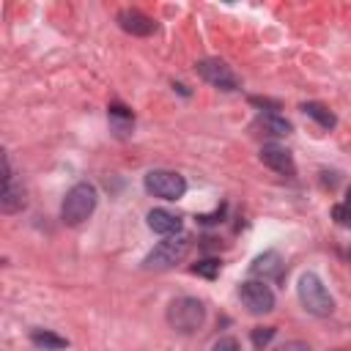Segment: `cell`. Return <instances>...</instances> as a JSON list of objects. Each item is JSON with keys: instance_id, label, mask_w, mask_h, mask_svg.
<instances>
[{"instance_id": "obj_23", "label": "cell", "mask_w": 351, "mask_h": 351, "mask_svg": "<svg viewBox=\"0 0 351 351\" xmlns=\"http://www.w3.org/2000/svg\"><path fill=\"white\" fill-rule=\"evenodd\" d=\"M346 203H348V206H351V186H348V189H346Z\"/></svg>"}, {"instance_id": "obj_7", "label": "cell", "mask_w": 351, "mask_h": 351, "mask_svg": "<svg viewBox=\"0 0 351 351\" xmlns=\"http://www.w3.org/2000/svg\"><path fill=\"white\" fill-rule=\"evenodd\" d=\"M195 71L200 74V80H206L208 85L219 88V90H236L239 88V80L233 74V69L219 60V58H203L195 63Z\"/></svg>"}, {"instance_id": "obj_4", "label": "cell", "mask_w": 351, "mask_h": 351, "mask_svg": "<svg viewBox=\"0 0 351 351\" xmlns=\"http://www.w3.org/2000/svg\"><path fill=\"white\" fill-rule=\"evenodd\" d=\"M186 252H189V236H184V233L167 236L165 241H159V244L145 255L143 269H148V271H165V269H173Z\"/></svg>"}, {"instance_id": "obj_3", "label": "cell", "mask_w": 351, "mask_h": 351, "mask_svg": "<svg viewBox=\"0 0 351 351\" xmlns=\"http://www.w3.org/2000/svg\"><path fill=\"white\" fill-rule=\"evenodd\" d=\"M296 291H299V302H302V307H304L307 313H313V315H332L335 299L329 296V291H326V285L321 282L318 274L304 271V274L299 277Z\"/></svg>"}, {"instance_id": "obj_20", "label": "cell", "mask_w": 351, "mask_h": 351, "mask_svg": "<svg viewBox=\"0 0 351 351\" xmlns=\"http://www.w3.org/2000/svg\"><path fill=\"white\" fill-rule=\"evenodd\" d=\"M211 351H239V340L236 337H219Z\"/></svg>"}, {"instance_id": "obj_16", "label": "cell", "mask_w": 351, "mask_h": 351, "mask_svg": "<svg viewBox=\"0 0 351 351\" xmlns=\"http://www.w3.org/2000/svg\"><path fill=\"white\" fill-rule=\"evenodd\" d=\"M258 123L269 132V134H277V137H282V134H291V121L288 118H282V115H277V112H263L261 118H258Z\"/></svg>"}, {"instance_id": "obj_6", "label": "cell", "mask_w": 351, "mask_h": 351, "mask_svg": "<svg viewBox=\"0 0 351 351\" xmlns=\"http://www.w3.org/2000/svg\"><path fill=\"white\" fill-rule=\"evenodd\" d=\"M239 299L252 315H263L274 310V291L263 280H247L239 285Z\"/></svg>"}, {"instance_id": "obj_22", "label": "cell", "mask_w": 351, "mask_h": 351, "mask_svg": "<svg viewBox=\"0 0 351 351\" xmlns=\"http://www.w3.org/2000/svg\"><path fill=\"white\" fill-rule=\"evenodd\" d=\"M250 101H252L255 107H269V112H277V110H280V104H277V101L263 99V96H250Z\"/></svg>"}, {"instance_id": "obj_1", "label": "cell", "mask_w": 351, "mask_h": 351, "mask_svg": "<svg viewBox=\"0 0 351 351\" xmlns=\"http://www.w3.org/2000/svg\"><path fill=\"white\" fill-rule=\"evenodd\" d=\"M96 200H99V192H96L93 184H88V181L74 184V186L66 192L63 206H60V219H63V225H71V228H74V225H82V222L93 214Z\"/></svg>"}, {"instance_id": "obj_2", "label": "cell", "mask_w": 351, "mask_h": 351, "mask_svg": "<svg viewBox=\"0 0 351 351\" xmlns=\"http://www.w3.org/2000/svg\"><path fill=\"white\" fill-rule=\"evenodd\" d=\"M203 321H206V307H203V302L195 299V296H178V299H173L170 307H167V324H170L176 332H181V335L197 332V329L203 326Z\"/></svg>"}, {"instance_id": "obj_18", "label": "cell", "mask_w": 351, "mask_h": 351, "mask_svg": "<svg viewBox=\"0 0 351 351\" xmlns=\"http://www.w3.org/2000/svg\"><path fill=\"white\" fill-rule=\"evenodd\" d=\"M332 219H335L337 225H343V228H351V206H348V203H337V206L332 208Z\"/></svg>"}, {"instance_id": "obj_8", "label": "cell", "mask_w": 351, "mask_h": 351, "mask_svg": "<svg viewBox=\"0 0 351 351\" xmlns=\"http://www.w3.org/2000/svg\"><path fill=\"white\" fill-rule=\"evenodd\" d=\"M115 22H118L121 30H126V33H132V36H151V33L156 30V22H154L148 14L137 11V8H121V11L115 14Z\"/></svg>"}, {"instance_id": "obj_19", "label": "cell", "mask_w": 351, "mask_h": 351, "mask_svg": "<svg viewBox=\"0 0 351 351\" xmlns=\"http://www.w3.org/2000/svg\"><path fill=\"white\" fill-rule=\"evenodd\" d=\"M271 337H274V326H258V329H252V346L255 348H263Z\"/></svg>"}, {"instance_id": "obj_12", "label": "cell", "mask_w": 351, "mask_h": 351, "mask_svg": "<svg viewBox=\"0 0 351 351\" xmlns=\"http://www.w3.org/2000/svg\"><path fill=\"white\" fill-rule=\"evenodd\" d=\"M22 206H25V192H22V186H16V184H14V178L3 181V192H0V208H3L5 214H14V211H19Z\"/></svg>"}, {"instance_id": "obj_9", "label": "cell", "mask_w": 351, "mask_h": 351, "mask_svg": "<svg viewBox=\"0 0 351 351\" xmlns=\"http://www.w3.org/2000/svg\"><path fill=\"white\" fill-rule=\"evenodd\" d=\"M261 162H263L266 167L282 173V176H293V173H296V165H293L291 151H285L282 145H274V143H266V145L261 148Z\"/></svg>"}, {"instance_id": "obj_11", "label": "cell", "mask_w": 351, "mask_h": 351, "mask_svg": "<svg viewBox=\"0 0 351 351\" xmlns=\"http://www.w3.org/2000/svg\"><path fill=\"white\" fill-rule=\"evenodd\" d=\"M280 269H282V258H280L277 252H263V255H258V258L252 261V266H250V271H252L255 277H263V282H266L269 277H277Z\"/></svg>"}, {"instance_id": "obj_13", "label": "cell", "mask_w": 351, "mask_h": 351, "mask_svg": "<svg viewBox=\"0 0 351 351\" xmlns=\"http://www.w3.org/2000/svg\"><path fill=\"white\" fill-rule=\"evenodd\" d=\"M107 112H110V123H112L115 134H118V137H126V134L132 132V126H134V115H132V110L123 107V104H110Z\"/></svg>"}, {"instance_id": "obj_10", "label": "cell", "mask_w": 351, "mask_h": 351, "mask_svg": "<svg viewBox=\"0 0 351 351\" xmlns=\"http://www.w3.org/2000/svg\"><path fill=\"white\" fill-rule=\"evenodd\" d=\"M148 228L162 236H176L181 230V217L167 208H151L148 211Z\"/></svg>"}, {"instance_id": "obj_5", "label": "cell", "mask_w": 351, "mask_h": 351, "mask_svg": "<svg viewBox=\"0 0 351 351\" xmlns=\"http://www.w3.org/2000/svg\"><path fill=\"white\" fill-rule=\"evenodd\" d=\"M143 184L154 197H162V200H178L186 192V181L176 170H148Z\"/></svg>"}, {"instance_id": "obj_21", "label": "cell", "mask_w": 351, "mask_h": 351, "mask_svg": "<svg viewBox=\"0 0 351 351\" xmlns=\"http://www.w3.org/2000/svg\"><path fill=\"white\" fill-rule=\"evenodd\" d=\"M274 351H310V346H307L304 340H288V343L277 346Z\"/></svg>"}, {"instance_id": "obj_15", "label": "cell", "mask_w": 351, "mask_h": 351, "mask_svg": "<svg viewBox=\"0 0 351 351\" xmlns=\"http://www.w3.org/2000/svg\"><path fill=\"white\" fill-rule=\"evenodd\" d=\"M30 340H33V346H38V348H44V351H60V348L69 346L66 337H60V335H55V332H47V329H33V332H30Z\"/></svg>"}, {"instance_id": "obj_17", "label": "cell", "mask_w": 351, "mask_h": 351, "mask_svg": "<svg viewBox=\"0 0 351 351\" xmlns=\"http://www.w3.org/2000/svg\"><path fill=\"white\" fill-rule=\"evenodd\" d=\"M192 271H195V274H200V277H208V280H214V277L219 274V261H217V258L200 261V263H195V266H192Z\"/></svg>"}, {"instance_id": "obj_14", "label": "cell", "mask_w": 351, "mask_h": 351, "mask_svg": "<svg viewBox=\"0 0 351 351\" xmlns=\"http://www.w3.org/2000/svg\"><path fill=\"white\" fill-rule=\"evenodd\" d=\"M302 110H304L307 118H313V121H315L318 126H324V129H332V126L337 123L335 112H332L329 107H324L321 101H307V104H302Z\"/></svg>"}]
</instances>
